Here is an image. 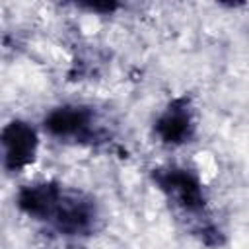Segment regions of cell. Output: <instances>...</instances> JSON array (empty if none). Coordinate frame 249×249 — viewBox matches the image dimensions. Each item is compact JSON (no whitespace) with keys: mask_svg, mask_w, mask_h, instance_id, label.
Masks as SVG:
<instances>
[{"mask_svg":"<svg viewBox=\"0 0 249 249\" xmlns=\"http://www.w3.org/2000/svg\"><path fill=\"white\" fill-rule=\"evenodd\" d=\"M158 191L183 214L200 222L206 212V193L196 171L183 165H161L150 171Z\"/></svg>","mask_w":249,"mask_h":249,"instance_id":"obj_2","label":"cell"},{"mask_svg":"<svg viewBox=\"0 0 249 249\" xmlns=\"http://www.w3.org/2000/svg\"><path fill=\"white\" fill-rule=\"evenodd\" d=\"M2 156H4V169L10 173H18L33 163L39 148L37 130L21 119H14L4 124L0 132Z\"/></svg>","mask_w":249,"mask_h":249,"instance_id":"obj_5","label":"cell"},{"mask_svg":"<svg viewBox=\"0 0 249 249\" xmlns=\"http://www.w3.org/2000/svg\"><path fill=\"white\" fill-rule=\"evenodd\" d=\"M80 6L89 10V12H95V14H113L115 10H119L117 2H86Z\"/></svg>","mask_w":249,"mask_h":249,"instance_id":"obj_6","label":"cell"},{"mask_svg":"<svg viewBox=\"0 0 249 249\" xmlns=\"http://www.w3.org/2000/svg\"><path fill=\"white\" fill-rule=\"evenodd\" d=\"M18 208L66 237H84L93 233L99 210L95 200L58 181H35L23 185L16 195Z\"/></svg>","mask_w":249,"mask_h":249,"instance_id":"obj_1","label":"cell"},{"mask_svg":"<svg viewBox=\"0 0 249 249\" xmlns=\"http://www.w3.org/2000/svg\"><path fill=\"white\" fill-rule=\"evenodd\" d=\"M195 109L189 95L173 97L154 123V134L161 144L181 146L195 138Z\"/></svg>","mask_w":249,"mask_h":249,"instance_id":"obj_4","label":"cell"},{"mask_svg":"<svg viewBox=\"0 0 249 249\" xmlns=\"http://www.w3.org/2000/svg\"><path fill=\"white\" fill-rule=\"evenodd\" d=\"M43 128L47 134L58 140H72L78 144L103 142L95 111L88 105L66 103L51 109L43 119Z\"/></svg>","mask_w":249,"mask_h":249,"instance_id":"obj_3","label":"cell"}]
</instances>
